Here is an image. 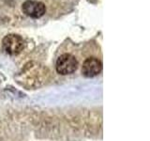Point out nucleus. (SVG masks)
Wrapping results in <instances>:
<instances>
[{
	"label": "nucleus",
	"mask_w": 150,
	"mask_h": 141,
	"mask_svg": "<svg viewBox=\"0 0 150 141\" xmlns=\"http://www.w3.org/2000/svg\"><path fill=\"white\" fill-rule=\"evenodd\" d=\"M2 45L7 54L16 56L20 54L25 48V41L17 34H9L3 39Z\"/></svg>",
	"instance_id": "nucleus-1"
},
{
	"label": "nucleus",
	"mask_w": 150,
	"mask_h": 141,
	"mask_svg": "<svg viewBox=\"0 0 150 141\" xmlns=\"http://www.w3.org/2000/svg\"><path fill=\"white\" fill-rule=\"evenodd\" d=\"M78 68V61L74 56L70 54H63L56 61V72L59 74L67 75L73 73Z\"/></svg>",
	"instance_id": "nucleus-2"
},
{
	"label": "nucleus",
	"mask_w": 150,
	"mask_h": 141,
	"mask_svg": "<svg viewBox=\"0 0 150 141\" xmlns=\"http://www.w3.org/2000/svg\"><path fill=\"white\" fill-rule=\"evenodd\" d=\"M23 12L32 18H40L44 15L46 11L45 5L36 0H26L22 6Z\"/></svg>",
	"instance_id": "nucleus-3"
},
{
	"label": "nucleus",
	"mask_w": 150,
	"mask_h": 141,
	"mask_svg": "<svg viewBox=\"0 0 150 141\" xmlns=\"http://www.w3.org/2000/svg\"><path fill=\"white\" fill-rule=\"evenodd\" d=\"M102 63L96 58H88L84 60L82 67V73L86 77H94L101 72Z\"/></svg>",
	"instance_id": "nucleus-4"
}]
</instances>
